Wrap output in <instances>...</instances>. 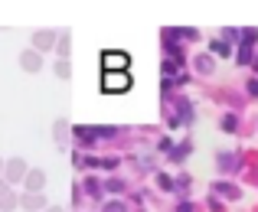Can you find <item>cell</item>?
<instances>
[{"instance_id": "6da1fadb", "label": "cell", "mask_w": 258, "mask_h": 212, "mask_svg": "<svg viewBox=\"0 0 258 212\" xmlns=\"http://www.w3.org/2000/svg\"><path fill=\"white\" fill-rule=\"evenodd\" d=\"M127 88H131V75L127 72H105L101 75V92L121 95V92H127Z\"/></svg>"}, {"instance_id": "7a4b0ae2", "label": "cell", "mask_w": 258, "mask_h": 212, "mask_svg": "<svg viewBox=\"0 0 258 212\" xmlns=\"http://www.w3.org/2000/svg\"><path fill=\"white\" fill-rule=\"evenodd\" d=\"M127 62H131V56H127V52H105V56H101V69L105 72H127Z\"/></svg>"}, {"instance_id": "3957f363", "label": "cell", "mask_w": 258, "mask_h": 212, "mask_svg": "<svg viewBox=\"0 0 258 212\" xmlns=\"http://www.w3.org/2000/svg\"><path fill=\"white\" fill-rule=\"evenodd\" d=\"M4 176H7V183L26 180V167H23V160H10V163H7V170H4Z\"/></svg>"}, {"instance_id": "277c9868", "label": "cell", "mask_w": 258, "mask_h": 212, "mask_svg": "<svg viewBox=\"0 0 258 212\" xmlns=\"http://www.w3.org/2000/svg\"><path fill=\"white\" fill-rule=\"evenodd\" d=\"M13 206H17V196L10 193V186H7V180H0V209L10 212Z\"/></svg>"}, {"instance_id": "5b68a950", "label": "cell", "mask_w": 258, "mask_h": 212, "mask_svg": "<svg viewBox=\"0 0 258 212\" xmlns=\"http://www.w3.org/2000/svg\"><path fill=\"white\" fill-rule=\"evenodd\" d=\"M43 183H46L43 170H30V173H26V189H30V193H39V189H43Z\"/></svg>"}, {"instance_id": "8992f818", "label": "cell", "mask_w": 258, "mask_h": 212, "mask_svg": "<svg viewBox=\"0 0 258 212\" xmlns=\"http://www.w3.org/2000/svg\"><path fill=\"white\" fill-rule=\"evenodd\" d=\"M20 65H23L26 72H36V69H39V52H36V49L23 52V56H20Z\"/></svg>"}, {"instance_id": "52a82bcc", "label": "cell", "mask_w": 258, "mask_h": 212, "mask_svg": "<svg viewBox=\"0 0 258 212\" xmlns=\"http://www.w3.org/2000/svg\"><path fill=\"white\" fill-rule=\"evenodd\" d=\"M52 43H56V36H52L49 30H43V33H36V39H33V49H36V52L39 49H49Z\"/></svg>"}, {"instance_id": "ba28073f", "label": "cell", "mask_w": 258, "mask_h": 212, "mask_svg": "<svg viewBox=\"0 0 258 212\" xmlns=\"http://www.w3.org/2000/svg\"><path fill=\"white\" fill-rule=\"evenodd\" d=\"M20 206H26V209H43L46 199L39 193H30V196H23V199H20Z\"/></svg>"}, {"instance_id": "9c48e42d", "label": "cell", "mask_w": 258, "mask_h": 212, "mask_svg": "<svg viewBox=\"0 0 258 212\" xmlns=\"http://www.w3.org/2000/svg\"><path fill=\"white\" fill-rule=\"evenodd\" d=\"M219 163H222V170H226V173L239 170V157H232V154H222V157H219Z\"/></svg>"}, {"instance_id": "30bf717a", "label": "cell", "mask_w": 258, "mask_h": 212, "mask_svg": "<svg viewBox=\"0 0 258 212\" xmlns=\"http://www.w3.org/2000/svg\"><path fill=\"white\" fill-rule=\"evenodd\" d=\"M216 193L229 196V199H232V196H239V193H235V186H229V183H219V186H216Z\"/></svg>"}, {"instance_id": "8fae6325", "label": "cell", "mask_w": 258, "mask_h": 212, "mask_svg": "<svg viewBox=\"0 0 258 212\" xmlns=\"http://www.w3.org/2000/svg\"><path fill=\"white\" fill-rule=\"evenodd\" d=\"M85 189H88V196H98V189H101V186H98V180H88V183H85Z\"/></svg>"}, {"instance_id": "7c38bea8", "label": "cell", "mask_w": 258, "mask_h": 212, "mask_svg": "<svg viewBox=\"0 0 258 212\" xmlns=\"http://www.w3.org/2000/svg\"><path fill=\"white\" fill-rule=\"evenodd\" d=\"M56 137H59V144H66V124H62V121L56 124Z\"/></svg>"}, {"instance_id": "4fadbf2b", "label": "cell", "mask_w": 258, "mask_h": 212, "mask_svg": "<svg viewBox=\"0 0 258 212\" xmlns=\"http://www.w3.org/2000/svg\"><path fill=\"white\" fill-rule=\"evenodd\" d=\"M222 127H226V131H235V118H232V114H229V118H222Z\"/></svg>"}, {"instance_id": "5bb4252c", "label": "cell", "mask_w": 258, "mask_h": 212, "mask_svg": "<svg viewBox=\"0 0 258 212\" xmlns=\"http://www.w3.org/2000/svg\"><path fill=\"white\" fill-rule=\"evenodd\" d=\"M56 72H59V75H62V79H69V65H66V59H62V62H59V65H56Z\"/></svg>"}, {"instance_id": "9a60e30c", "label": "cell", "mask_w": 258, "mask_h": 212, "mask_svg": "<svg viewBox=\"0 0 258 212\" xmlns=\"http://www.w3.org/2000/svg\"><path fill=\"white\" fill-rule=\"evenodd\" d=\"M105 212H124V206H121V202H108Z\"/></svg>"}, {"instance_id": "2e32d148", "label": "cell", "mask_w": 258, "mask_h": 212, "mask_svg": "<svg viewBox=\"0 0 258 212\" xmlns=\"http://www.w3.org/2000/svg\"><path fill=\"white\" fill-rule=\"evenodd\" d=\"M4 170H7V163H0V173H4Z\"/></svg>"}, {"instance_id": "e0dca14e", "label": "cell", "mask_w": 258, "mask_h": 212, "mask_svg": "<svg viewBox=\"0 0 258 212\" xmlns=\"http://www.w3.org/2000/svg\"><path fill=\"white\" fill-rule=\"evenodd\" d=\"M52 212H62V209H52Z\"/></svg>"}]
</instances>
